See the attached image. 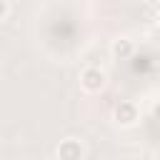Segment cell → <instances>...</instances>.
Returning <instances> with one entry per match:
<instances>
[{
    "label": "cell",
    "instance_id": "6da1fadb",
    "mask_svg": "<svg viewBox=\"0 0 160 160\" xmlns=\"http://www.w3.org/2000/svg\"><path fill=\"white\" fill-rule=\"evenodd\" d=\"M112 118H115V122H118L120 128H132V125L138 122L140 112H138V105H135V102L120 100V102L115 105V110H112Z\"/></svg>",
    "mask_w": 160,
    "mask_h": 160
},
{
    "label": "cell",
    "instance_id": "7a4b0ae2",
    "mask_svg": "<svg viewBox=\"0 0 160 160\" xmlns=\"http://www.w3.org/2000/svg\"><path fill=\"white\" fill-rule=\"evenodd\" d=\"M105 82H108V78L100 68H85L80 72V85L85 92H100L105 88Z\"/></svg>",
    "mask_w": 160,
    "mask_h": 160
},
{
    "label": "cell",
    "instance_id": "3957f363",
    "mask_svg": "<svg viewBox=\"0 0 160 160\" xmlns=\"http://www.w3.org/2000/svg\"><path fill=\"white\" fill-rule=\"evenodd\" d=\"M58 158H60V160H80V158H85V148H82L80 140L65 138V140L58 145Z\"/></svg>",
    "mask_w": 160,
    "mask_h": 160
},
{
    "label": "cell",
    "instance_id": "277c9868",
    "mask_svg": "<svg viewBox=\"0 0 160 160\" xmlns=\"http://www.w3.org/2000/svg\"><path fill=\"white\" fill-rule=\"evenodd\" d=\"M110 52H112V58H118V60H128V58H132L135 45H132L130 38H118V40H112Z\"/></svg>",
    "mask_w": 160,
    "mask_h": 160
},
{
    "label": "cell",
    "instance_id": "5b68a950",
    "mask_svg": "<svg viewBox=\"0 0 160 160\" xmlns=\"http://www.w3.org/2000/svg\"><path fill=\"white\" fill-rule=\"evenodd\" d=\"M10 18V2L8 0H0V22H5Z\"/></svg>",
    "mask_w": 160,
    "mask_h": 160
},
{
    "label": "cell",
    "instance_id": "8992f818",
    "mask_svg": "<svg viewBox=\"0 0 160 160\" xmlns=\"http://www.w3.org/2000/svg\"><path fill=\"white\" fill-rule=\"evenodd\" d=\"M152 118H155V120H160V102H155V105H152Z\"/></svg>",
    "mask_w": 160,
    "mask_h": 160
},
{
    "label": "cell",
    "instance_id": "52a82bcc",
    "mask_svg": "<svg viewBox=\"0 0 160 160\" xmlns=\"http://www.w3.org/2000/svg\"><path fill=\"white\" fill-rule=\"evenodd\" d=\"M148 5H160V0H145Z\"/></svg>",
    "mask_w": 160,
    "mask_h": 160
},
{
    "label": "cell",
    "instance_id": "ba28073f",
    "mask_svg": "<svg viewBox=\"0 0 160 160\" xmlns=\"http://www.w3.org/2000/svg\"><path fill=\"white\" fill-rule=\"evenodd\" d=\"M158 25H160V12H158Z\"/></svg>",
    "mask_w": 160,
    "mask_h": 160
}]
</instances>
